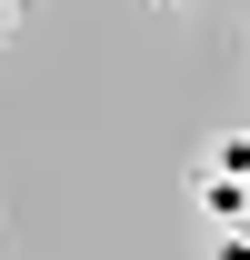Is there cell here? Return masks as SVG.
Instances as JSON below:
<instances>
[{
	"label": "cell",
	"instance_id": "6da1fadb",
	"mask_svg": "<svg viewBox=\"0 0 250 260\" xmlns=\"http://www.w3.org/2000/svg\"><path fill=\"white\" fill-rule=\"evenodd\" d=\"M190 190H200V210H210V230H250V180H210V170H200Z\"/></svg>",
	"mask_w": 250,
	"mask_h": 260
},
{
	"label": "cell",
	"instance_id": "7a4b0ae2",
	"mask_svg": "<svg viewBox=\"0 0 250 260\" xmlns=\"http://www.w3.org/2000/svg\"><path fill=\"white\" fill-rule=\"evenodd\" d=\"M200 170L210 180H250V130H220L210 150H200Z\"/></svg>",
	"mask_w": 250,
	"mask_h": 260
},
{
	"label": "cell",
	"instance_id": "3957f363",
	"mask_svg": "<svg viewBox=\"0 0 250 260\" xmlns=\"http://www.w3.org/2000/svg\"><path fill=\"white\" fill-rule=\"evenodd\" d=\"M210 260H250V230H210Z\"/></svg>",
	"mask_w": 250,
	"mask_h": 260
},
{
	"label": "cell",
	"instance_id": "277c9868",
	"mask_svg": "<svg viewBox=\"0 0 250 260\" xmlns=\"http://www.w3.org/2000/svg\"><path fill=\"white\" fill-rule=\"evenodd\" d=\"M10 30H20V0H0V40H10Z\"/></svg>",
	"mask_w": 250,
	"mask_h": 260
},
{
	"label": "cell",
	"instance_id": "5b68a950",
	"mask_svg": "<svg viewBox=\"0 0 250 260\" xmlns=\"http://www.w3.org/2000/svg\"><path fill=\"white\" fill-rule=\"evenodd\" d=\"M150 10H180V0H150Z\"/></svg>",
	"mask_w": 250,
	"mask_h": 260
}]
</instances>
